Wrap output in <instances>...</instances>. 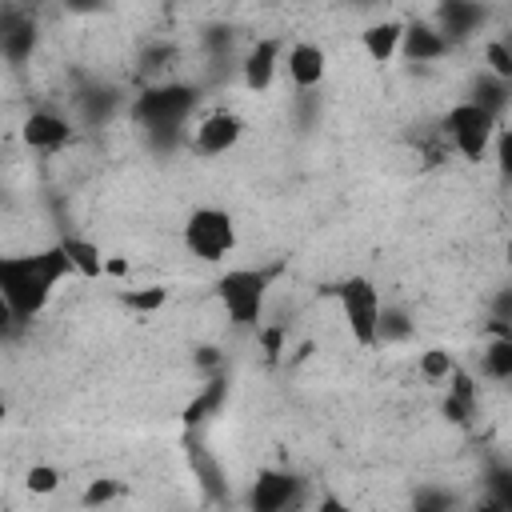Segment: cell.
Listing matches in <instances>:
<instances>
[{
  "mask_svg": "<svg viewBox=\"0 0 512 512\" xmlns=\"http://www.w3.org/2000/svg\"><path fill=\"white\" fill-rule=\"evenodd\" d=\"M68 276H72V264L60 244H48L36 252H0V296L12 304L24 328L48 308L56 284Z\"/></svg>",
  "mask_w": 512,
  "mask_h": 512,
  "instance_id": "obj_1",
  "label": "cell"
},
{
  "mask_svg": "<svg viewBox=\"0 0 512 512\" xmlns=\"http://www.w3.org/2000/svg\"><path fill=\"white\" fill-rule=\"evenodd\" d=\"M280 272H284V264H256V268H228L216 276V300L232 328L248 332L264 320L268 292Z\"/></svg>",
  "mask_w": 512,
  "mask_h": 512,
  "instance_id": "obj_2",
  "label": "cell"
},
{
  "mask_svg": "<svg viewBox=\"0 0 512 512\" xmlns=\"http://www.w3.org/2000/svg\"><path fill=\"white\" fill-rule=\"evenodd\" d=\"M196 108H200V84H188V80H156V84H144L128 100V120L136 128L188 124Z\"/></svg>",
  "mask_w": 512,
  "mask_h": 512,
  "instance_id": "obj_3",
  "label": "cell"
},
{
  "mask_svg": "<svg viewBox=\"0 0 512 512\" xmlns=\"http://www.w3.org/2000/svg\"><path fill=\"white\" fill-rule=\"evenodd\" d=\"M184 248L200 260V264H220L224 256L236 252V220L224 208L200 204L188 212L184 220Z\"/></svg>",
  "mask_w": 512,
  "mask_h": 512,
  "instance_id": "obj_4",
  "label": "cell"
},
{
  "mask_svg": "<svg viewBox=\"0 0 512 512\" xmlns=\"http://www.w3.org/2000/svg\"><path fill=\"white\" fill-rule=\"evenodd\" d=\"M496 128H500V120H496L492 112H484L480 104H472V100L452 104V108L444 112V124H440L444 140H448L468 164H480V160L492 152Z\"/></svg>",
  "mask_w": 512,
  "mask_h": 512,
  "instance_id": "obj_5",
  "label": "cell"
},
{
  "mask_svg": "<svg viewBox=\"0 0 512 512\" xmlns=\"http://www.w3.org/2000/svg\"><path fill=\"white\" fill-rule=\"evenodd\" d=\"M332 296L340 304V316L360 348H376V320H380V288L368 276H344L332 284Z\"/></svg>",
  "mask_w": 512,
  "mask_h": 512,
  "instance_id": "obj_6",
  "label": "cell"
},
{
  "mask_svg": "<svg viewBox=\"0 0 512 512\" xmlns=\"http://www.w3.org/2000/svg\"><path fill=\"white\" fill-rule=\"evenodd\" d=\"M36 44H40V24H36L32 8L20 4V0L16 4H4L0 8V56L12 68H24L32 60Z\"/></svg>",
  "mask_w": 512,
  "mask_h": 512,
  "instance_id": "obj_7",
  "label": "cell"
},
{
  "mask_svg": "<svg viewBox=\"0 0 512 512\" xmlns=\"http://www.w3.org/2000/svg\"><path fill=\"white\" fill-rule=\"evenodd\" d=\"M240 136H244V120L236 112H228V108H216V112H208L204 120L192 124L188 148L196 156H224V152H232L240 144Z\"/></svg>",
  "mask_w": 512,
  "mask_h": 512,
  "instance_id": "obj_8",
  "label": "cell"
},
{
  "mask_svg": "<svg viewBox=\"0 0 512 512\" xmlns=\"http://www.w3.org/2000/svg\"><path fill=\"white\" fill-rule=\"evenodd\" d=\"M300 488H304V480H300L296 472H288V468H264V472L252 480L244 504H248L252 512H284L288 504L300 500Z\"/></svg>",
  "mask_w": 512,
  "mask_h": 512,
  "instance_id": "obj_9",
  "label": "cell"
},
{
  "mask_svg": "<svg viewBox=\"0 0 512 512\" xmlns=\"http://www.w3.org/2000/svg\"><path fill=\"white\" fill-rule=\"evenodd\" d=\"M484 20H488V12H484L480 0H440L436 4V16H432V24L440 28V36L452 48L464 44V40H472L484 28Z\"/></svg>",
  "mask_w": 512,
  "mask_h": 512,
  "instance_id": "obj_10",
  "label": "cell"
},
{
  "mask_svg": "<svg viewBox=\"0 0 512 512\" xmlns=\"http://www.w3.org/2000/svg\"><path fill=\"white\" fill-rule=\"evenodd\" d=\"M280 68L288 72V80H292L296 92H316V88L324 84V76H328V56H324L320 44L296 40V44L280 56Z\"/></svg>",
  "mask_w": 512,
  "mask_h": 512,
  "instance_id": "obj_11",
  "label": "cell"
},
{
  "mask_svg": "<svg viewBox=\"0 0 512 512\" xmlns=\"http://www.w3.org/2000/svg\"><path fill=\"white\" fill-rule=\"evenodd\" d=\"M280 56H284V44L276 36H264L256 40L244 56H240V80L248 92H268L280 76Z\"/></svg>",
  "mask_w": 512,
  "mask_h": 512,
  "instance_id": "obj_12",
  "label": "cell"
},
{
  "mask_svg": "<svg viewBox=\"0 0 512 512\" xmlns=\"http://www.w3.org/2000/svg\"><path fill=\"white\" fill-rule=\"evenodd\" d=\"M20 140L32 152H60L64 144H72V120L60 116V112H52V108H36V112L24 116Z\"/></svg>",
  "mask_w": 512,
  "mask_h": 512,
  "instance_id": "obj_13",
  "label": "cell"
},
{
  "mask_svg": "<svg viewBox=\"0 0 512 512\" xmlns=\"http://www.w3.org/2000/svg\"><path fill=\"white\" fill-rule=\"evenodd\" d=\"M184 456H188V468H192V480H200L204 496L208 500H224L228 496V484H224V468L220 460L204 448L200 440V428H184Z\"/></svg>",
  "mask_w": 512,
  "mask_h": 512,
  "instance_id": "obj_14",
  "label": "cell"
},
{
  "mask_svg": "<svg viewBox=\"0 0 512 512\" xmlns=\"http://www.w3.org/2000/svg\"><path fill=\"white\" fill-rule=\"evenodd\" d=\"M452 52V44L440 36V28L432 20H408L404 32H400V56L412 60V64H432V60H444Z\"/></svg>",
  "mask_w": 512,
  "mask_h": 512,
  "instance_id": "obj_15",
  "label": "cell"
},
{
  "mask_svg": "<svg viewBox=\"0 0 512 512\" xmlns=\"http://www.w3.org/2000/svg\"><path fill=\"white\" fill-rule=\"evenodd\" d=\"M72 104H76V112H80V120L84 124H108L120 108H124V92L116 88V84H104V80H88L84 88H76V96H72Z\"/></svg>",
  "mask_w": 512,
  "mask_h": 512,
  "instance_id": "obj_16",
  "label": "cell"
},
{
  "mask_svg": "<svg viewBox=\"0 0 512 512\" xmlns=\"http://www.w3.org/2000/svg\"><path fill=\"white\" fill-rule=\"evenodd\" d=\"M224 400H228V376H224V368H220V372H212V380L184 404V412H180L184 428H204V424L224 408Z\"/></svg>",
  "mask_w": 512,
  "mask_h": 512,
  "instance_id": "obj_17",
  "label": "cell"
},
{
  "mask_svg": "<svg viewBox=\"0 0 512 512\" xmlns=\"http://www.w3.org/2000/svg\"><path fill=\"white\" fill-rule=\"evenodd\" d=\"M400 32H404V20H372L364 32H360V48L372 64H392L400 56Z\"/></svg>",
  "mask_w": 512,
  "mask_h": 512,
  "instance_id": "obj_18",
  "label": "cell"
},
{
  "mask_svg": "<svg viewBox=\"0 0 512 512\" xmlns=\"http://www.w3.org/2000/svg\"><path fill=\"white\" fill-rule=\"evenodd\" d=\"M56 244L64 248L68 264H72V276H84V280H100L104 276V260L108 256L100 252L96 240H88V236H60Z\"/></svg>",
  "mask_w": 512,
  "mask_h": 512,
  "instance_id": "obj_19",
  "label": "cell"
},
{
  "mask_svg": "<svg viewBox=\"0 0 512 512\" xmlns=\"http://www.w3.org/2000/svg\"><path fill=\"white\" fill-rule=\"evenodd\" d=\"M468 100L480 104L484 112H492V116L504 124V116H508V100H512V80H500V76H492V72L480 68V76L472 80Z\"/></svg>",
  "mask_w": 512,
  "mask_h": 512,
  "instance_id": "obj_20",
  "label": "cell"
},
{
  "mask_svg": "<svg viewBox=\"0 0 512 512\" xmlns=\"http://www.w3.org/2000/svg\"><path fill=\"white\" fill-rule=\"evenodd\" d=\"M416 320L408 316V308L400 304H380V320H376V344H404L412 340Z\"/></svg>",
  "mask_w": 512,
  "mask_h": 512,
  "instance_id": "obj_21",
  "label": "cell"
},
{
  "mask_svg": "<svg viewBox=\"0 0 512 512\" xmlns=\"http://www.w3.org/2000/svg\"><path fill=\"white\" fill-rule=\"evenodd\" d=\"M140 68V80H148V84H156V80H168V72L176 68V48L168 44V40H156V44H148L144 52H140V60H136Z\"/></svg>",
  "mask_w": 512,
  "mask_h": 512,
  "instance_id": "obj_22",
  "label": "cell"
},
{
  "mask_svg": "<svg viewBox=\"0 0 512 512\" xmlns=\"http://www.w3.org/2000/svg\"><path fill=\"white\" fill-rule=\"evenodd\" d=\"M116 300H120V308H128V312H136V316H152V312H160V308L168 304V288H164V284H144V288L120 292Z\"/></svg>",
  "mask_w": 512,
  "mask_h": 512,
  "instance_id": "obj_23",
  "label": "cell"
},
{
  "mask_svg": "<svg viewBox=\"0 0 512 512\" xmlns=\"http://www.w3.org/2000/svg\"><path fill=\"white\" fill-rule=\"evenodd\" d=\"M480 356H484V372L492 380H512V336H492Z\"/></svg>",
  "mask_w": 512,
  "mask_h": 512,
  "instance_id": "obj_24",
  "label": "cell"
},
{
  "mask_svg": "<svg viewBox=\"0 0 512 512\" xmlns=\"http://www.w3.org/2000/svg\"><path fill=\"white\" fill-rule=\"evenodd\" d=\"M416 368H420V376H424V380L440 384V380H448V372L456 368V356H452L448 348H424Z\"/></svg>",
  "mask_w": 512,
  "mask_h": 512,
  "instance_id": "obj_25",
  "label": "cell"
},
{
  "mask_svg": "<svg viewBox=\"0 0 512 512\" xmlns=\"http://www.w3.org/2000/svg\"><path fill=\"white\" fill-rule=\"evenodd\" d=\"M252 332H256V344H260L264 360L276 368V364H280V356H284V324H264V320H260Z\"/></svg>",
  "mask_w": 512,
  "mask_h": 512,
  "instance_id": "obj_26",
  "label": "cell"
},
{
  "mask_svg": "<svg viewBox=\"0 0 512 512\" xmlns=\"http://www.w3.org/2000/svg\"><path fill=\"white\" fill-rule=\"evenodd\" d=\"M60 468L56 464H32L28 472H24V484H28V492L32 496H52L56 488H60Z\"/></svg>",
  "mask_w": 512,
  "mask_h": 512,
  "instance_id": "obj_27",
  "label": "cell"
},
{
  "mask_svg": "<svg viewBox=\"0 0 512 512\" xmlns=\"http://www.w3.org/2000/svg\"><path fill=\"white\" fill-rule=\"evenodd\" d=\"M484 72H492L500 80H512V48H508V40H488L484 44Z\"/></svg>",
  "mask_w": 512,
  "mask_h": 512,
  "instance_id": "obj_28",
  "label": "cell"
},
{
  "mask_svg": "<svg viewBox=\"0 0 512 512\" xmlns=\"http://www.w3.org/2000/svg\"><path fill=\"white\" fill-rule=\"evenodd\" d=\"M120 492H124L120 480H108V476H104V480H92V484L80 492V504H84V508H100V504H112Z\"/></svg>",
  "mask_w": 512,
  "mask_h": 512,
  "instance_id": "obj_29",
  "label": "cell"
},
{
  "mask_svg": "<svg viewBox=\"0 0 512 512\" xmlns=\"http://www.w3.org/2000/svg\"><path fill=\"white\" fill-rule=\"evenodd\" d=\"M440 412H444V420H448V424H456V428H468V424H472V416H476V408H472V404H464V400H460V396H452V392L444 396Z\"/></svg>",
  "mask_w": 512,
  "mask_h": 512,
  "instance_id": "obj_30",
  "label": "cell"
},
{
  "mask_svg": "<svg viewBox=\"0 0 512 512\" xmlns=\"http://www.w3.org/2000/svg\"><path fill=\"white\" fill-rule=\"evenodd\" d=\"M204 48L212 52V60H228V48H232V28L212 24V28L204 32Z\"/></svg>",
  "mask_w": 512,
  "mask_h": 512,
  "instance_id": "obj_31",
  "label": "cell"
},
{
  "mask_svg": "<svg viewBox=\"0 0 512 512\" xmlns=\"http://www.w3.org/2000/svg\"><path fill=\"white\" fill-rule=\"evenodd\" d=\"M412 504H416L420 512H432V508H452V504H456V496H452V492H444V488H420V492L412 496Z\"/></svg>",
  "mask_w": 512,
  "mask_h": 512,
  "instance_id": "obj_32",
  "label": "cell"
},
{
  "mask_svg": "<svg viewBox=\"0 0 512 512\" xmlns=\"http://www.w3.org/2000/svg\"><path fill=\"white\" fill-rule=\"evenodd\" d=\"M192 364H196L200 372H208V376H212V372H220V368H224V356H220V348L200 344V348L192 352Z\"/></svg>",
  "mask_w": 512,
  "mask_h": 512,
  "instance_id": "obj_33",
  "label": "cell"
},
{
  "mask_svg": "<svg viewBox=\"0 0 512 512\" xmlns=\"http://www.w3.org/2000/svg\"><path fill=\"white\" fill-rule=\"evenodd\" d=\"M20 328H24V324H20V316H16V312H12V304L0 296V344H4V340H12Z\"/></svg>",
  "mask_w": 512,
  "mask_h": 512,
  "instance_id": "obj_34",
  "label": "cell"
},
{
  "mask_svg": "<svg viewBox=\"0 0 512 512\" xmlns=\"http://www.w3.org/2000/svg\"><path fill=\"white\" fill-rule=\"evenodd\" d=\"M60 4H64V12H72V16H96V12L108 8V0H60Z\"/></svg>",
  "mask_w": 512,
  "mask_h": 512,
  "instance_id": "obj_35",
  "label": "cell"
},
{
  "mask_svg": "<svg viewBox=\"0 0 512 512\" xmlns=\"http://www.w3.org/2000/svg\"><path fill=\"white\" fill-rule=\"evenodd\" d=\"M492 320H512V288H500V296L492 304Z\"/></svg>",
  "mask_w": 512,
  "mask_h": 512,
  "instance_id": "obj_36",
  "label": "cell"
},
{
  "mask_svg": "<svg viewBox=\"0 0 512 512\" xmlns=\"http://www.w3.org/2000/svg\"><path fill=\"white\" fill-rule=\"evenodd\" d=\"M4 420H8V404L0 400V428H4Z\"/></svg>",
  "mask_w": 512,
  "mask_h": 512,
  "instance_id": "obj_37",
  "label": "cell"
},
{
  "mask_svg": "<svg viewBox=\"0 0 512 512\" xmlns=\"http://www.w3.org/2000/svg\"><path fill=\"white\" fill-rule=\"evenodd\" d=\"M368 4H376V0H356V8H368Z\"/></svg>",
  "mask_w": 512,
  "mask_h": 512,
  "instance_id": "obj_38",
  "label": "cell"
},
{
  "mask_svg": "<svg viewBox=\"0 0 512 512\" xmlns=\"http://www.w3.org/2000/svg\"><path fill=\"white\" fill-rule=\"evenodd\" d=\"M20 4H28V8H32V4H40V0H20Z\"/></svg>",
  "mask_w": 512,
  "mask_h": 512,
  "instance_id": "obj_39",
  "label": "cell"
}]
</instances>
